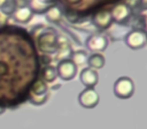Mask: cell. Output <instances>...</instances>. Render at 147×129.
I'll use <instances>...</instances> for the list:
<instances>
[{"instance_id": "15", "label": "cell", "mask_w": 147, "mask_h": 129, "mask_svg": "<svg viewBox=\"0 0 147 129\" xmlns=\"http://www.w3.org/2000/svg\"><path fill=\"white\" fill-rule=\"evenodd\" d=\"M57 78V68L53 66H45L41 70V80L43 82L47 83H53L55 81V79Z\"/></svg>"}, {"instance_id": "16", "label": "cell", "mask_w": 147, "mask_h": 129, "mask_svg": "<svg viewBox=\"0 0 147 129\" xmlns=\"http://www.w3.org/2000/svg\"><path fill=\"white\" fill-rule=\"evenodd\" d=\"M88 57L87 53L85 51H76L71 53V55L69 57L71 61H73L77 67L79 66H83L85 63H87V61H88Z\"/></svg>"}, {"instance_id": "24", "label": "cell", "mask_w": 147, "mask_h": 129, "mask_svg": "<svg viewBox=\"0 0 147 129\" xmlns=\"http://www.w3.org/2000/svg\"><path fill=\"white\" fill-rule=\"evenodd\" d=\"M5 111H6V107L3 106V105H0V115L4 114Z\"/></svg>"}, {"instance_id": "10", "label": "cell", "mask_w": 147, "mask_h": 129, "mask_svg": "<svg viewBox=\"0 0 147 129\" xmlns=\"http://www.w3.org/2000/svg\"><path fill=\"white\" fill-rule=\"evenodd\" d=\"M71 47L69 45L67 39L65 36H61L59 35L57 37V59L59 61H63V59H69L73 53Z\"/></svg>"}, {"instance_id": "6", "label": "cell", "mask_w": 147, "mask_h": 129, "mask_svg": "<svg viewBox=\"0 0 147 129\" xmlns=\"http://www.w3.org/2000/svg\"><path fill=\"white\" fill-rule=\"evenodd\" d=\"M108 45V38L101 33H95V34L90 35L86 41L87 49L95 53H101V51H106Z\"/></svg>"}, {"instance_id": "7", "label": "cell", "mask_w": 147, "mask_h": 129, "mask_svg": "<svg viewBox=\"0 0 147 129\" xmlns=\"http://www.w3.org/2000/svg\"><path fill=\"white\" fill-rule=\"evenodd\" d=\"M110 13L113 21H115L118 24H125L130 19L132 10L128 6H126L124 3H118L113 7Z\"/></svg>"}, {"instance_id": "12", "label": "cell", "mask_w": 147, "mask_h": 129, "mask_svg": "<svg viewBox=\"0 0 147 129\" xmlns=\"http://www.w3.org/2000/svg\"><path fill=\"white\" fill-rule=\"evenodd\" d=\"M55 1L57 0H30L28 6L30 7L33 13L42 14V13H45V11L49 7L55 5Z\"/></svg>"}, {"instance_id": "17", "label": "cell", "mask_w": 147, "mask_h": 129, "mask_svg": "<svg viewBox=\"0 0 147 129\" xmlns=\"http://www.w3.org/2000/svg\"><path fill=\"white\" fill-rule=\"evenodd\" d=\"M31 93L32 95H43L47 94L49 91V87L45 82H43L42 80H37L33 83L32 87H31Z\"/></svg>"}, {"instance_id": "2", "label": "cell", "mask_w": 147, "mask_h": 129, "mask_svg": "<svg viewBox=\"0 0 147 129\" xmlns=\"http://www.w3.org/2000/svg\"><path fill=\"white\" fill-rule=\"evenodd\" d=\"M135 91L134 82L129 77H120L114 83L113 93L119 99L126 100L133 96Z\"/></svg>"}, {"instance_id": "18", "label": "cell", "mask_w": 147, "mask_h": 129, "mask_svg": "<svg viewBox=\"0 0 147 129\" xmlns=\"http://www.w3.org/2000/svg\"><path fill=\"white\" fill-rule=\"evenodd\" d=\"M47 100H49V93L43 95H32L29 98V103L35 105V106H41V105L45 104Z\"/></svg>"}, {"instance_id": "3", "label": "cell", "mask_w": 147, "mask_h": 129, "mask_svg": "<svg viewBox=\"0 0 147 129\" xmlns=\"http://www.w3.org/2000/svg\"><path fill=\"white\" fill-rule=\"evenodd\" d=\"M147 35L145 29L134 28L130 30L125 36V43L131 49H141L146 45Z\"/></svg>"}, {"instance_id": "8", "label": "cell", "mask_w": 147, "mask_h": 129, "mask_svg": "<svg viewBox=\"0 0 147 129\" xmlns=\"http://www.w3.org/2000/svg\"><path fill=\"white\" fill-rule=\"evenodd\" d=\"M92 22L97 28H100V29L109 28L113 22L110 11L102 10L95 13L92 17Z\"/></svg>"}, {"instance_id": "9", "label": "cell", "mask_w": 147, "mask_h": 129, "mask_svg": "<svg viewBox=\"0 0 147 129\" xmlns=\"http://www.w3.org/2000/svg\"><path fill=\"white\" fill-rule=\"evenodd\" d=\"M80 81L86 88H94L99 81V75L97 71L91 68H85L80 74Z\"/></svg>"}, {"instance_id": "21", "label": "cell", "mask_w": 147, "mask_h": 129, "mask_svg": "<svg viewBox=\"0 0 147 129\" xmlns=\"http://www.w3.org/2000/svg\"><path fill=\"white\" fill-rule=\"evenodd\" d=\"M147 8V0H139V4H138V9L144 11Z\"/></svg>"}, {"instance_id": "1", "label": "cell", "mask_w": 147, "mask_h": 129, "mask_svg": "<svg viewBox=\"0 0 147 129\" xmlns=\"http://www.w3.org/2000/svg\"><path fill=\"white\" fill-rule=\"evenodd\" d=\"M57 37L59 34L55 30L43 31L37 37V47L47 55L55 53L57 49Z\"/></svg>"}, {"instance_id": "25", "label": "cell", "mask_w": 147, "mask_h": 129, "mask_svg": "<svg viewBox=\"0 0 147 129\" xmlns=\"http://www.w3.org/2000/svg\"><path fill=\"white\" fill-rule=\"evenodd\" d=\"M7 1H8V0H0V9L2 8V7L6 4Z\"/></svg>"}, {"instance_id": "5", "label": "cell", "mask_w": 147, "mask_h": 129, "mask_svg": "<svg viewBox=\"0 0 147 129\" xmlns=\"http://www.w3.org/2000/svg\"><path fill=\"white\" fill-rule=\"evenodd\" d=\"M79 104L86 109H93L100 102V96L94 88H86L79 94Z\"/></svg>"}, {"instance_id": "13", "label": "cell", "mask_w": 147, "mask_h": 129, "mask_svg": "<svg viewBox=\"0 0 147 129\" xmlns=\"http://www.w3.org/2000/svg\"><path fill=\"white\" fill-rule=\"evenodd\" d=\"M89 68L93 69V70H100L106 63V59H105L104 55L100 53H94L88 57V61H87Z\"/></svg>"}, {"instance_id": "26", "label": "cell", "mask_w": 147, "mask_h": 129, "mask_svg": "<svg viewBox=\"0 0 147 129\" xmlns=\"http://www.w3.org/2000/svg\"><path fill=\"white\" fill-rule=\"evenodd\" d=\"M110 1H119V0H110Z\"/></svg>"}, {"instance_id": "14", "label": "cell", "mask_w": 147, "mask_h": 129, "mask_svg": "<svg viewBox=\"0 0 147 129\" xmlns=\"http://www.w3.org/2000/svg\"><path fill=\"white\" fill-rule=\"evenodd\" d=\"M45 18L49 22L51 23H59L61 22V18H63V11H61V7L57 5H53L51 6L45 13Z\"/></svg>"}, {"instance_id": "11", "label": "cell", "mask_w": 147, "mask_h": 129, "mask_svg": "<svg viewBox=\"0 0 147 129\" xmlns=\"http://www.w3.org/2000/svg\"><path fill=\"white\" fill-rule=\"evenodd\" d=\"M33 14L34 13L32 12V10H31L28 5H21V6H18L15 9L12 16L14 18V20L17 21V22L27 23L32 19Z\"/></svg>"}, {"instance_id": "22", "label": "cell", "mask_w": 147, "mask_h": 129, "mask_svg": "<svg viewBox=\"0 0 147 129\" xmlns=\"http://www.w3.org/2000/svg\"><path fill=\"white\" fill-rule=\"evenodd\" d=\"M41 61H42V63L45 67V66H49V63L51 61V59L49 57V55H42V57H41Z\"/></svg>"}, {"instance_id": "4", "label": "cell", "mask_w": 147, "mask_h": 129, "mask_svg": "<svg viewBox=\"0 0 147 129\" xmlns=\"http://www.w3.org/2000/svg\"><path fill=\"white\" fill-rule=\"evenodd\" d=\"M55 68H57V77H59L63 81L73 80L78 73V67L69 59L59 61Z\"/></svg>"}, {"instance_id": "20", "label": "cell", "mask_w": 147, "mask_h": 129, "mask_svg": "<svg viewBox=\"0 0 147 129\" xmlns=\"http://www.w3.org/2000/svg\"><path fill=\"white\" fill-rule=\"evenodd\" d=\"M8 66L3 61H0V77H3L8 73Z\"/></svg>"}, {"instance_id": "23", "label": "cell", "mask_w": 147, "mask_h": 129, "mask_svg": "<svg viewBox=\"0 0 147 129\" xmlns=\"http://www.w3.org/2000/svg\"><path fill=\"white\" fill-rule=\"evenodd\" d=\"M82 0H65V2H67L69 4L71 5H76V4H79Z\"/></svg>"}, {"instance_id": "19", "label": "cell", "mask_w": 147, "mask_h": 129, "mask_svg": "<svg viewBox=\"0 0 147 129\" xmlns=\"http://www.w3.org/2000/svg\"><path fill=\"white\" fill-rule=\"evenodd\" d=\"M122 3H124L126 6H128L132 10V9H138L139 0H123Z\"/></svg>"}]
</instances>
